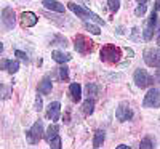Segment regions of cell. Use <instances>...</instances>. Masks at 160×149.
Segmentation results:
<instances>
[{
	"instance_id": "7",
	"label": "cell",
	"mask_w": 160,
	"mask_h": 149,
	"mask_svg": "<svg viewBox=\"0 0 160 149\" xmlns=\"http://www.w3.org/2000/svg\"><path fill=\"white\" fill-rule=\"evenodd\" d=\"M155 31H157V11L152 10L151 18H149L148 23H146V28H144V32H142L144 40H151L154 37V32Z\"/></svg>"
},
{
	"instance_id": "13",
	"label": "cell",
	"mask_w": 160,
	"mask_h": 149,
	"mask_svg": "<svg viewBox=\"0 0 160 149\" xmlns=\"http://www.w3.org/2000/svg\"><path fill=\"white\" fill-rule=\"evenodd\" d=\"M51 58H53V61H56L58 64H64V63H69L72 56L69 55V53H64V51L55 50V51L51 53Z\"/></svg>"
},
{
	"instance_id": "34",
	"label": "cell",
	"mask_w": 160,
	"mask_h": 149,
	"mask_svg": "<svg viewBox=\"0 0 160 149\" xmlns=\"http://www.w3.org/2000/svg\"><path fill=\"white\" fill-rule=\"evenodd\" d=\"M127 51H128V56H133V50H130V48H127Z\"/></svg>"
},
{
	"instance_id": "22",
	"label": "cell",
	"mask_w": 160,
	"mask_h": 149,
	"mask_svg": "<svg viewBox=\"0 0 160 149\" xmlns=\"http://www.w3.org/2000/svg\"><path fill=\"white\" fill-rule=\"evenodd\" d=\"M7 71L10 72V74H16L18 71H19V63L15 59V61H10V64H8V67H7Z\"/></svg>"
},
{
	"instance_id": "2",
	"label": "cell",
	"mask_w": 160,
	"mask_h": 149,
	"mask_svg": "<svg viewBox=\"0 0 160 149\" xmlns=\"http://www.w3.org/2000/svg\"><path fill=\"white\" fill-rule=\"evenodd\" d=\"M99 58L104 61V63H117L120 59V48L115 47V45H104L99 51Z\"/></svg>"
},
{
	"instance_id": "16",
	"label": "cell",
	"mask_w": 160,
	"mask_h": 149,
	"mask_svg": "<svg viewBox=\"0 0 160 149\" xmlns=\"http://www.w3.org/2000/svg\"><path fill=\"white\" fill-rule=\"evenodd\" d=\"M37 90H38V93H42V95H48V93H51V90H53L51 80L47 79V77H45L43 80H40V84H38Z\"/></svg>"
},
{
	"instance_id": "36",
	"label": "cell",
	"mask_w": 160,
	"mask_h": 149,
	"mask_svg": "<svg viewBox=\"0 0 160 149\" xmlns=\"http://www.w3.org/2000/svg\"><path fill=\"white\" fill-rule=\"evenodd\" d=\"M2 51H3V44L0 42V53H2Z\"/></svg>"
},
{
	"instance_id": "28",
	"label": "cell",
	"mask_w": 160,
	"mask_h": 149,
	"mask_svg": "<svg viewBox=\"0 0 160 149\" xmlns=\"http://www.w3.org/2000/svg\"><path fill=\"white\" fill-rule=\"evenodd\" d=\"M42 107H43V101H42V98L37 95V98H35V106H34V109L35 111H42Z\"/></svg>"
},
{
	"instance_id": "26",
	"label": "cell",
	"mask_w": 160,
	"mask_h": 149,
	"mask_svg": "<svg viewBox=\"0 0 160 149\" xmlns=\"http://www.w3.org/2000/svg\"><path fill=\"white\" fill-rule=\"evenodd\" d=\"M108 3H109V10H111L112 13L118 11V8H120V0H108Z\"/></svg>"
},
{
	"instance_id": "4",
	"label": "cell",
	"mask_w": 160,
	"mask_h": 149,
	"mask_svg": "<svg viewBox=\"0 0 160 149\" xmlns=\"http://www.w3.org/2000/svg\"><path fill=\"white\" fill-rule=\"evenodd\" d=\"M26 136H28L29 144H35V143H38L40 140H42L43 138V124H42V120H37L35 124L28 130Z\"/></svg>"
},
{
	"instance_id": "25",
	"label": "cell",
	"mask_w": 160,
	"mask_h": 149,
	"mask_svg": "<svg viewBox=\"0 0 160 149\" xmlns=\"http://www.w3.org/2000/svg\"><path fill=\"white\" fill-rule=\"evenodd\" d=\"M48 144L53 149H61V138H59V135H58V136H55L51 141H48Z\"/></svg>"
},
{
	"instance_id": "19",
	"label": "cell",
	"mask_w": 160,
	"mask_h": 149,
	"mask_svg": "<svg viewBox=\"0 0 160 149\" xmlns=\"http://www.w3.org/2000/svg\"><path fill=\"white\" fill-rule=\"evenodd\" d=\"M58 131H59L58 125L53 124V125H50V127H48V130L43 133V136H45V140H47V141H51L55 136H58Z\"/></svg>"
},
{
	"instance_id": "14",
	"label": "cell",
	"mask_w": 160,
	"mask_h": 149,
	"mask_svg": "<svg viewBox=\"0 0 160 149\" xmlns=\"http://www.w3.org/2000/svg\"><path fill=\"white\" fill-rule=\"evenodd\" d=\"M42 3H43L45 8H48L51 11H56V13H62L64 11V5L59 3L58 0H43Z\"/></svg>"
},
{
	"instance_id": "5",
	"label": "cell",
	"mask_w": 160,
	"mask_h": 149,
	"mask_svg": "<svg viewBox=\"0 0 160 149\" xmlns=\"http://www.w3.org/2000/svg\"><path fill=\"white\" fill-rule=\"evenodd\" d=\"M144 107H160V90L158 88H151L144 96L142 101Z\"/></svg>"
},
{
	"instance_id": "31",
	"label": "cell",
	"mask_w": 160,
	"mask_h": 149,
	"mask_svg": "<svg viewBox=\"0 0 160 149\" xmlns=\"http://www.w3.org/2000/svg\"><path fill=\"white\" fill-rule=\"evenodd\" d=\"M155 82L160 84V66L157 67V72H155Z\"/></svg>"
},
{
	"instance_id": "1",
	"label": "cell",
	"mask_w": 160,
	"mask_h": 149,
	"mask_svg": "<svg viewBox=\"0 0 160 149\" xmlns=\"http://www.w3.org/2000/svg\"><path fill=\"white\" fill-rule=\"evenodd\" d=\"M68 8L71 10V11H74L75 15L78 16V18H82V19H87V21H95L96 24H99V26H104L106 23H104V19H101L96 13H93V11H90V10H87L85 7H80V5H77V3H74V2H69L68 3Z\"/></svg>"
},
{
	"instance_id": "30",
	"label": "cell",
	"mask_w": 160,
	"mask_h": 149,
	"mask_svg": "<svg viewBox=\"0 0 160 149\" xmlns=\"http://www.w3.org/2000/svg\"><path fill=\"white\" fill-rule=\"evenodd\" d=\"M8 64H10V59H0V69H2V71H7Z\"/></svg>"
},
{
	"instance_id": "24",
	"label": "cell",
	"mask_w": 160,
	"mask_h": 149,
	"mask_svg": "<svg viewBox=\"0 0 160 149\" xmlns=\"http://www.w3.org/2000/svg\"><path fill=\"white\" fill-rule=\"evenodd\" d=\"M85 28L91 32V34H95V35H99L101 34V29L98 28L96 24H90V23H85Z\"/></svg>"
},
{
	"instance_id": "12",
	"label": "cell",
	"mask_w": 160,
	"mask_h": 149,
	"mask_svg": "<svg viewBox=\"0 0 160 149\" xmlns=\"http://www.w3.org/2000/svg\"><path fill=\"white\" fill-rule=\"evenodd\" d=\"M37 21H38V18H37L35 13H32V11L21 13V23H22V26H26V28H32V26L37 24Z\"/></svg>"
},
{
	"instance_id": "27",
	"label": "cell",
	"mask_w": 160,
	"mask_h": 149,
	"mask_svg": "<svg viewBox=\"0 0 160 149\" xmlns=\"http://www.w3.org/2000/svg\"><path fill=\"white\" fill-rule=\"evenodd\" d=\"M144 13H146V3H139L135 8V15L136 16H144Z\"/></svg>"
},
{
	"instance_id": "8",
	"label": "cell",
	"mask_w": 160,
	"mask_h": 149,
	"mask_svg": "<svg viewBox=\"0 0 160 149\" xmlns=\"http://www.w3.org/2000/svg\"><path fill=\"white\" fill-rule=\"evenodd\" d=\"M115 117H117L118 122H127V120H130V119L133 117V111H131L130 104H127V103L120 104V106L117 107V111H115Z\"/></svg>"
},
{
	"instance_id": "21",
	"label": "cell",
	"mask_w": 160,
	"mask_h": 149,
	"mask_svg": "<svg viewBox=\"0 0 160 149\" xmlns=\"http://www.w3.org/2000/svg\"><path fill=\"white\" fill-rule=\"evenodd\" d=\"M139 147H141V149H154L155 144H154V141H152L151 138H144V140L141 141Z\"/></svg>"
},
{
	"instance_id": "18",
	"label": "cell",
	"mask_w": 160,
	"mask_h": 149,
	"mask_svg": "<svg viewBox=\"0 0 160 149\" xmlns=\"http://www.w3.org/2000/svg\"><path fill=\"white\" fill-rule=\"evenodd\" d=\"M82 111H83V114H87V116L93 114V111H95V100H93V98H88L87 101H83Z\"/></svg>"
},
{
	"instance_id": "17",
	"label": "cell",
	"mask_w": 160,
	"mask_h": 149,
	"mask_svg": "<svg viewBox=\"0 0 160 149\" xmlns=\"http://www.w3.org/2000/svg\"><path fill=\"white\" fill-rule=\"evenodd\" d=\"M104 138H106V133H104V130H96V133H95V138H93V147H101L102 146V143H104Z\"/></svg>"
},
{
	"instance_id": "35",
	"label": "cell",
	"mask_w": 160,
	"mask_h": 149,
	"mask_svg": "<svg viewBox=\"0 0 160 149\" xmlns=\"http://www.w3.org/2000/svg\"><path fill=\"white\" fill-rule=\"evenodd\" d=\"M136 2H138V3H146L148 0H136Z\"/></svg>"
},
{
	"instance_id": "15",
	"label": "cell",
	"mask_w": 160,
	"mask_h": 149,
	"mask_svg": "<svg viewBox=\"0 0 160 149\" xmlns=\"http://www.w3.org/2000/svg\"><path fill=\"white\" fill-rule=\"evenodd\" d=\"M69 93H71V98L74 103H78L82 100V87L78 84H71L69 85Z\"/></svg>"
},
{
	"instance_id": "32",
	"label": "cell",
	"mask_w": 160,
	"mask_h": 149,
	"mask_svg": "<svg viewBox=\"0 0 160 149\" xmlns=\"http://www.w3.org/2000/svg\"><path fill=\"white\" fill-rule=\"evenodd\" d=\"M155 11H160V0H155V7H154Z\"/></svg>"
},
{
	"instance_id": "9",
	"label": "cell",
	"mask_w": 160,
	"mask_h": 149,
	"mask_svg": "<svg viewBox=\"0 0 160 149\" xmlns=\"http://www.w3.org/2000/svg\"><path fill=\"white\" fill-rule=\"evenodd\" d=\"M2 23H3V26L7 29H13V28H15L16 19H15V11H13V8L7 7V8L2 10Z\"/></svg>"
},
{
	"instance_id": "29",
	"label": "cell",
	"mask_w": 160,
	"mask_h": 149,
	"mask_svg": "<svg viewBox=\"0 0 160 149\" xmlns=\"http://www.w3.org/2000/svg\"><path fill=\"white\" fill-rule=\"evenodd\" d=\"M15 55H16V56H18L19 59H22V61H26V63H28V61H29V56H28V55H26V53H24V51H21V50H16V51H15Z\"/></svg>"
},
{
	"instance_id": "10",
	"label": "cell",
	"mask_w": 160,
	"mask_h": 149,
	"mask_svg": "<svg viewBox=\"0 0 160 149\" xmlns=\"http://www.w3.org/2000/svg\"><path fill=\"white\" fill-rule=\"evenodd\" d=\"M61 117V104L58 101H53L48 104V109H47V119H50L51 122H56Z\"/></svg>"
},
{
	"instance_id": "3",
	"label": "cell",
	"mask_w": 160,
	"mask_h": 149,
	"mask_svg": "<svg viewBox=\"0 0 160 149\" xmlns=\"http://www.w3.org/2000/svg\"><path fill=\"white\" fill-rule=\"evenodd\" d=\"M133 80H135L136 87H139V88H148V87H151L155 82L154 77L146 69H136L135 74H133Z\"/></svg>"
},
{
	"instance_id": "11",
	"label": "cell",
	"mask_w": 160,
	"mask_h": 149,
	"mask_svg": "<svg viewBox=\"0 0 160 149\" xmlns=\"http://www.w3.org/2000/svg\"><path fill=\"white\" fill-rule=\"evenodd\" d=\"M91 42V40H90ZM88 42V40L83 37V35H77L75 37V50L78 51V53H82V55H85V53H88V51H91V44Z\"/></svg>"
},
{
	"instance_id": "6",
	"label": "cell",
	"mask_w": 160,
	"mask_h": 149,
	"mask_svg": "<svg viewBox=\"0 0 160 149\" xmlns=\"http://www.w3.org/2000/svg\"><path fill=\"white\" fill-rule=\"evenodd\" d=\"M144 61L151 67L160 66V48H148L144 51Z\"/></svg>"
},
{
	"instance_id": "37",
	"label": "cell",
	"mask_w": 160,
	"mask_h": 149,
	"mask_svg": "<svg viewBox=\"0 0 160 149\" xmlns=\"http://www.w3.org/2000/svg\"><path fill=\"white\" fill-rule=\"evenodd\" d=\"M157 44H158V47H160V35L157 37Z\"/></svg>"
},
{
	"instance_id": "20",
	"label": "cell",
	"mask_w": 160,
	"mask_h": 149,
	"mask_svg": "<svg viewBox=\"0 0 160 149\" xmlns=\"http://www.w3.org/2000/svg\"><path fill=\"white\" fill-rule=\"evenodd\" d=\"M99 91H101L99 85H96V84H87V95H88V98L95 100V96H98Z\"/></svg>"
},
{
	"instance_id": "23",
	"label": "cell",
	"mask_w": 160,
	"mask_h": 149,
	"mask_svg": "<svg viewBox=\"0 0 160 149\" xmlns=\"http://www.w3.org/2000/svg\"><path fill=\"white\" fill-rule=\"evenodd\" d=\"M59 79L62 80V82H66V80H69V69L66 67L64 64L59 67Z\"/></svg>"
},
{
	"instance_id": "33",
	"label": "cell",
	"mask_w": 160,
	"mask_h": 149,
	"mask_svg": "<svg viewBox=\"0 0 160 149\" xmlns=\"http://www.w3.org/2000/svg\"><path fill=\"white\" fill-rule=\"evenodd\" d=\"M117 149H128V146L127 144H120V146H117Z\"/></svg>"
}]
</instances>
